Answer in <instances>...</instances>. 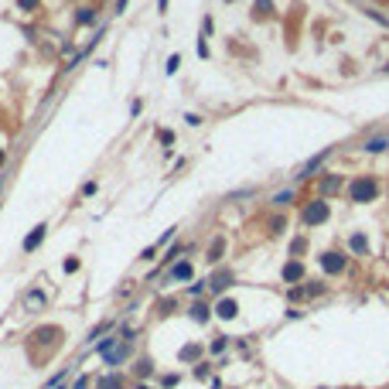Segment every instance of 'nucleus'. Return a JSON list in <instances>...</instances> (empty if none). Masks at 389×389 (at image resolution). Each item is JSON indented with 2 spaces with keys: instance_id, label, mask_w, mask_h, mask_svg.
Here are the masks:
<instances>
[{
  "instance_id": "obj_14",
  "label": "nucleus",
  "mask_w": 389,
  "mask_h": 389,
  "mask_svg": "<svg viewBox=\"0 0 389 389\" xmlns=\"http://www.w3.org/2000/svg\"><path fill=\"white\" fill-rule=\"evenodd\" d=\"M352 249H358V253L366 249V236H352Z\"/></svg>"
},
{
  "instance_id": "obj_13",
  "label": "nucleus",
  "mask_w": 389,
  "mask_h": 389,
  "mask_svg": "<svg viewBox=\"0 0 389 389\" xmlns=\"http://www.w3.org/2000/svg\"><path fill=\"white\" fill-rule=\"evenodd\" d=\"M99 389H120V379H116V376L103 379V382H99Z\"/></svg>"
},
{
  "instance_id": "obj_19",
  "label": "nucleus",
  "mask_w": 389,
  "mask_h": 389,
  "mask_svg": "<svg viewBox=\"0 0 389 389\" xmlns=\"http://www.w3.org/2000/svg\"><path fill=\"white\" fill-rule=\"evenodd\" d=\"M140 389H147V386H140Z\"/></svg>"
},
{
  "instance_id": "obj_7",
  "label": "nucleus",
  "mask_w": 389,
  "mask_h": 389,
  "mask_svg": "<svg viewBox=\"0 0 389 389\" xmlns=\"http://www.w3.org/2000/svg\"><path fill=\"white\" fill-rule=\"evenodd\" d=\"M324 157H328V150H321V154H318V157H314V160H308V168L300 171V178H311V174H314V171H318V168H321V160H324Z\"/></svg>"
},
{
  "instance_id": "obj_15",
  "label": "nucleus",
  "mask_w": 389,
  "mask_h": 389,
  "mask_svg": "<svg viewBox=\"0 0 389 389\" xmlns=\"http://www.w3.org/2000/svg\"><path fill=\"white\" fill-rule=\"evenodd\" d=\"M256 14H270V0H256Z\"/></svg>"
},
{
  "instance_id": "obj_6",
  "label": "nucleus",
  "mask_w": 389,
  "mask_h": 389,
  "mask_svg": "<svg viewBox=\"0 0 389 389\" xmlns=\"http://www.w3.org/2000/svg\"><path fill=\"white\" fill-rule=\"evenodd\" d=\"M24 304H27V311H38L41 304H45V294H41V290H31V294L24 297Z\"/></svg>"
},
{
  "instance_id": "obj_12",
  "label": "nucleus",
  "mask_w": 389,
  "mask_h": 389,
  "mask_svg": "<svg viewBox=\"0 0 389 389\" xmlns=\"http://www.w3.org/2000/svg\"><path fill=\"white\" fill-rule=\"evenodd\" d=\"M79 21H82V24L96 21V14H92V7H82V11H79Z\"/></svg>"
},
{
  "instance_id": "obj_2",
  "label": "nucleus",
  "mask_w": 389,
  "mask_h": 389,
  "mask_svg": "<svg viewBox=\"0 0 389 389\" xmlns=\"http://www.w3.org/2000/svg\"><path fill=\"white\" fill-rule=\"evenodd\" d=\"M321 266H324L328 273H342L345 270V256L342 253H324V256H321Z\"/></svg>"
},
{
  "instance_id": "obj_1",
  "label": "nucleus",
  "mask_w": 389,
  "mask_h": 389,
  "mask_svg": "<svg viewBox=\"0 0 389 389\" xmlns=\"http://www.w3.org/2000/svg\"><path fill=\"white\" fill-rule=\"evenodd\" d=\"M348 194H352V202H372L376 198V181L372 178H358V181H352Z\"/></svg>"
},
{
  "instance_id": "obj_8",
  "label": "nucleus",
  "mask_w": 389,
  "mask_h": 389,
  "mask_svg": "<svg viewBox=\"0 0 389 389\" xmlns=\"http://www.w3.org/2000/svg\"><path fill=\"white\" fill-rule=\"evenodd\" d=\"M300 276H304V266L300 263H287L284 266V280H300Z\"/></svg>"
},
{
  "instance_id": "obj_5",
  "label": "nucleus",
  "mask_w": 389,
  "mask_h": 389,
  "mask_svg": "<svg viewBox=\"0 0 389 389\" xmlns=\"http://www.w3.org/2000/svg\"><path fill=\"white\" fill-rule=\"evenodd\" d=\"M168 280H191V263H178L171 273H168Z\"/></svg>"
},
{
  "instance_id": "obj_11",
  "label": "nucleus",
  "mask_w": 389,
  "mask_h": 389,
  "mask_svg": "<svg viewBox=\"0 0 389 389\" xmlns=\"http://www.w3.org/2000/svg\"><path fill=\"white\" fill-rule=\"evenodd\" d=\"M287 202H294V191H280L273 198V205H287Z\"/></svg>"
},
{
  "instance_id": "obj_10",
  "label": "nucleus",
  "mask_w": 389,
  "mask_h": 389,
  "mask_svg": "<svg viewBox=\"0 0 389 389\" xmlns=\"http://www.w3.org/2000/svg\"><path fill=\"white\" fill-rule=\"evenodd\" d=\"M386 144H389L386 137H376V140H369V144H366V150H386Z\"/></svg>"
},
{
  "instance_id": "obj_9",
  "label": "nucleus",
  "mask_w": 389,
  "mask_h": 389,
  "mask_svg": "<svg viewBox=\"0 0 389 389\" xmlns=\"http://www.w3.org/2000/svg\"><path fill=\"white\" fill-rule=\"evenodd\" d=\"M236 300H222V304H218V314H222V318H236Z\"/></svg>"
},
{
  "instance_id": "obj_3",
  "label": "nucleus",
  "mask_w": 389,
  "mask_h": 389,
  "mask_svg": "<svg viewBox=\"0 0 389 389\" xmlns=\"http://www.w3.org/2000/svg\"><path fill=\"white\" fill-rule=\"evenodd\" d=\"M321 218H328V205H324V202H314V205H308V212H304V222H308V226H314V222H321Z\"/></svg>"
},
{
  "instance_id": "obj_17",
  "label": "nucleus",
  "mask_w": 389,
  "mask_h": 389,
  "mask_svg": "<svg viewBox=\"0 0 389 389\" xmlns=\"http://www.w3.org/2000/svg\"><path fill=\"white\" fill-rule=\"evenodd\" d=\"M21 7H35V0H21Z\"/></svg>"
},
{
  "instance_id": "obj_18",
  "label": "nucleus",
  "mask_w": 389,
  "mask_h": 389,
  "mask_svg": "<svg viewBox=\"0 0 389 389\" xmlns=\"http://www.w3.org/2000/svg\"><path fill=\"white\" fill-rule=\"evenodd\" d=\"M0 160H4V154H0Z\"/></svg>"
},
{
  "instance_id": "obj_20",
  "label": "nucleus",
  "mask_w": 389,
  "mask_h": 389,
  "mask_svg": "<svg viewBox=\"0 0 389 389\" xmlns=\"http://www.w3.org/2000/svg\"><path fill=\"white\" fill-rule=\"evenodd\" d=\"M386 72H389V69H386Z\"/></svg>"
},
{
  "instance_id": "obj_16",
  "label": "nucleus",
  "mask_w": 389,
  "mask_h": 389,
  "mask_svg": "<svg viewBox=\"0 0 389 389\" xmlns=\"http://www.w3.org/2000/svg\"><path fill=\"white\" fill-rule=\"evenodd\" d=\"M194 318H198V321L208 318V308H205V304H198V308H194Z\"/></svg>"
},
{
  "instance_id": "obj_4",
  "label": "nucleus",
  "mask_w": 389,
  "mask_h": 389,
  "mask_svg": "<svg viewBox=\"0 0 389 389\" xmlns=\"http://www.w3.org/2000/svg\"><path fill=\"white\" fill-rule=\"evenodd\" d=\"M45 229H48V226H35V232H31V236L24 239V249H27V253H35V249H38V242L45 239Z\"/></svg>"
}]
</instances>
